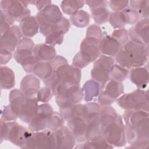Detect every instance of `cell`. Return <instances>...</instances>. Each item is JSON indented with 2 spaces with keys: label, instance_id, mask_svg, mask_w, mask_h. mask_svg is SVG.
I'll return each mask as SVG.
<instances>
[{
  "label": "cell",
  "instance_id": "cell-18",
  "mask_svg": "<svg viewBox=\"0 0 149 149\" xmlns=\"http://www.w3.org/2000/svg\"><path fill=\"white\" fill-rule=\"evenodd\" d=\"M67 126L76 141L83 143L87 140V122L83 115L74 116L67 121Z\"/></svg>",
  "mask_w": 149,
  "mask_h": 149
},
{
  "label": "cell",
  "instance_id": "cell-43",
  "mask_svg": "<svg viewBox=\"0 0 149 149\" xmlns=\"http://www.w3.org/2000/svg\"><path fill=\"white\" fill-rule=\"evenodd\" d=\"M122 46L129 41L128 30L125 28L115 29L111 34Z\"/></svg>",
  "mask_w": 149,
  "mask_h": 149
},
{
  "label": "cell",
  "instance_id": "cell-55",
  "mask_svg": "<svg viewBox=\"0 0 149 149\" xmlns=\"http://www.w3.org/2000/svg\"><path fill=\"white\" fill-rule=\"evenodd\" d=\"M148 8H149V5L146 6L143 10L140 13V16H141L142 17V19H148L149 18V15H148Z\"/></svg>",
  "mask_w": 149,
  "mask_h": 149
},
{
  "label": "cell",
  "instance_id": "cell-15",
  "mask_svg": "<svg viewBox=\"0 0 149 149\" xmlns=\"http://www.w3.org/2000/svg\"><path fill=\"white\" fill-rule=\"evenodd\" d=\"M100 43L97 39L90 37L86 36L82 40L79 52L89 63L94 62L101 55Z\"/></svg>",
  "mask_w": 149,
  "mask_h": 149
},
{
  "label": "cell",
  "instance_id": "cell-22",
  "mask_svg": "<svg viewBox=\"0 0 149 149\" xmlns=\"http://www.w3.org/2000/svg\"><path fill=\"white\" fill-rule=\"evenodd\" d=\"M20 89L27 96L33 97L40 89V81L34 74H26L20 81Z\"/></svg>",
  "mask_w": 149,
  "mask_h": 149
},
{
  "label": "cell",
  "instance_id": "cell-35",
  "mask_svg": "<svg viewBox=\"0 0 149 149\" xmlns=\"http://www.w3.org/2000/svg\"><path fill=\"white\" fill-rule=\"evenodd\" d=\"M84 4V1L82 0H63L61 3V8L64 13L71 16L82 8Z\"/></svg>",
  "mask_w": 149,
  "mask_h": 149
},
{
  "label": "cell",
  "instance_id": "cell-36",
  "mask_svg": "<svg viewBox=\"0 0 149 149\" xmlns=\"http://www.w3.org/2000/svg\"><path fill=\"white\" fill-rule=\"evenodd\" d=\"M129 69L115 63L109 73V78L118 82H122L129 76Z\"/></svg>",
  "mask_w": 149,
  "mask_h": 149
},
{
  "label": "cell",
  "instance_id": "cell-16",
  "mask_svg": "<svg viewBox=\"0 0 149 149\" xmlns=\"http://www.w3.org/2000/svg\"><path fill=\"white\" fill-rule=\"evenodd\" d=\"M22 36L19 26L15 24L12 26L1 35L0 49H6L13 53Z\"/></svg>",
  "mask_w": 149,
  "mask_h": 149
},
{
  "label": "cell",
  "instance_id": "cell-42",
  "mask_svg": "<svg viewBox=\"0 0 149 149\" xmlns=\"http://www.w3.org/2000/svg\"><path fill=\"white\" fill-rule=\"evenodd\" d=\"M54 94L52 90L48 86L41 88L37 93V99L38 102L48 103L52 98Z\"/></svg>",
  "mask_w": 149,
  "mask_h": 149
},
{
  "label": "cell",
  "instance_id": "cell-40",
  "mask_svg": "<svg viewBox=\"0 0 149 149\" xmlns=\"http://www.w3.org/2000/svg\"><path fill=\"white\" fill-rule=\"evenodd\" d=\"M126 24H134L136 23L140 18L139 13L130 7H127L122 10Z\"/></svg>",
  "mask_w": 149,
  "mask_h": 149
},
{
  "label": "cell",
  "instance_id": "cell-44",
  "mask_svg": "<svg viewBox=\"0 0 149 149\" xmlns=\"http://www.w3.org/2000/svg\"><path fill=\"white\" fill-rule=\"evenodd\" d=\"M86 36L96 38L100 42L104 37L101 27L95 24H91L88 27L86 30Z\"/></svg>",
  "mask_w": 149,
  "mask_h": 149
},
{
  "label": "cell",
  "instance_id": "cell-41",
  "mask_svg": "<svg viewBox=\"0 0 149 149\" xmlns=\"http://www.w3.org/2000/svg\"><path fill=\"white\" fill-rule=\"evenodd\" d=\"M64 34L58 31H54L49 33L45 37V43L52 46L61 45L64 39Z\"/></svg>",
  "mask_w": 149,
  "mask_h": 149
},
{
  "label": "cell",
  "instance_id": "cell-11",
  "mask_svg": "<svg viewBox=\"0 0 149 149\" xmlns=\"http://www.w3.org/2000/svg\"><path fill=\"white\" fill-rule=\"evenodd\" d=\"M38 148H56L54 131L45 129L42 131L33 132L23 149Z\"/></svg>",
  "mask_w": 149,
  "mask_h": 149
},
{
  "label": "cell",
  "instance_id": "cell-3",
  "mask_svg": "<svg viewBox=\"0 0 149 149\" xmlns=\"http://www.w3.org/2000/svg\"><path fill=\"white\" fill-rule=\"evenodd\" d=\"M148 45H143L132 40H129L122 46L114 56L115 62L120 66L130 69L143 66L148 62Z\"/></svg>",
  "mask_w": 149,
  "mask_h": 149
},
{
  "label": "cell",
  "instance_id": "cell-54",
  "mask_svg": "<svg viewBox=\"0 0 149 149\" xmlns=\"http://www.w3.org/2000/svg\"><path fill=\"white\" fill-rule=\"evenodd\" d=\"M52 4L51 1H34V3L33 5H36V8L38 10V11L43 9L45 8L46 6Z\"/></svg>",
  "mask_w": 149,
  "mask_h": 149
},
{
  "label": "cell",
  "instance_id": "cell-32",
  "mask_svg": "<svg viewBox=\"0 0 149 149\" xmlns=\"http://www.w3.org/2000/svg\"><path fill=\"white\" fill-rule=\"evenodd\" d=\"M118 116L116 111L109 106L101 107L100 111V129L109 123L115 120Z\"/></svg>",
  "mask_w": 149,
  "mask_h": 149
},
{
  "label": "cell",
  "instance_id": "cell-48",
  "mask_svg": "<svg viewBox=\"0 0 149 149\" xmlns=\"http://www.w3.org/2000/svg\"><path fill=\"white\" fill-rule=\"evenodd\" d=\"M108 5L113 12L122 11L129 6V1H109Z\"/></svg>",
  "mask_w": 149,
  "mask_h": 149
},
{
  "label": "cell",
  "instance_id": "cell-31",
  "mask_svg": "<svg viewBox=\"0 0 149 149\" xmlns=\"http://www.w3.org/2000/svg\"><path fill=\"white\" fill-rule=\"evenodd\" d=\"M33 73L44 81L51 77L53 74V68L50 62L40 61L36 65Z\"/></svg>",
  "mask_w": 149,
  "mask_h": 149
},
{
  "label": "cell",
  "instance_id": "cell-45",
  "mask_svg": "<svg viewBox=\"0 0 149 149\" xmlns=\"http://www.w3.org/2000/svg\"><path fill=\"white\" fill-rule=\"evenodd\" d=\"M38 59L32 55L26 59H25L22 63L21 65L24 71L27 73H33L36 65L39 62Z\"/></svg>",
  "mask_w": 149,
  "mask_h": 149
},
{
  "label": "cell",
  "instance_id": "cell-51",
  "mask_svg": "<svg viewBox=\"0 0 149 149\" xmlns=\"http://www.w3.org/2000/svg\"><path fill=\"white\" fill-rule=\"evenodd\" d=\"M84 2L89 6L90 10L99 7L107 8L108 5V1L104 0H86Z\"/></svg>",
  "mask_w": 149,
  "mask_h": 149
},
{
  "label": "cell",
  "instance_id": "cell-13",
  "mask_svg": "<svg viewBox=\"0 0 149 149\" xmlns=\"http://www.w3.org/2000/svg\"><path fill=\"white\" fill-rule=\"evenodd\" d=\"M55 97V102L59 108L79 104L83 99L81 88L79 84L68 86Z\"/></svg>",
  "mask_w": 149,
  "mask_h": 149
},
{
  "label": "cell",
  "instance_id": "cell-21",
  "mask_svg": "<svg viewBox=\"0 0 149 149\" xmlns=\"http://www.w3.org/2000/svg\"><path fill=\"white\" fill-rule=\"evenodd\" d=\"M129 76L130 80L139 89L145 88L148 83V71L144 66L130 69Z\"/></svg>",
  "mask_w": 149,
  "mask_h": 149
},
{
  "label": "cell",
  "instance_id": "cell-28",
  "mask_svg": "<svg viewBox=\"0 0 149 149\" xmlns=\"http://www.w3.org/2000/svg\"><path fill=\"white\" fill-rule=\"evenodd\" d=\"M83 99L86 102H91L98 99L100 93V83L94 80H88L81 88Z\"/></svg>",
  "mask_w": 149,
  "mask_h": 149
},
{
  "label": "cell",
  "instance_id": "cell-2",
  "mask_svg": "<svg viewBox=\"0 0 149 149\" xmlns=\"http://www.w3.org/2000/svg\"><path fill=\"white\" fill-rule=\"evenodd\" d=\"M148 112L126 110L122 116L127 143L130 144L141 139H149Z\"/></svg>",
  "mask_w": 149,
  "mask_h": 149
},
{
  "label": "cell",
  "instance_id": "cell-20",
  "mask_svg": "<svg viewBox=\"0 0 149 149\" xmlns=\"http://www.w3.org/2000/svg\"><path fill=\"white\" fill-rule=\"evenodd\" d=\"M35 44L30 38L22 37L19 41L13 54V58L17 63H21L29 57L33 55Z\"/></svg>",
  "mask_w": 149,
  "mask_h": 149
},
{
  "label": "cell",
  "instance_id": "cell-8",
  "mask_svg": "<svg viewBox=\"0 0 149 149\" xmlns=\"http://www.w3.org/2000/svg\"><path fill=\"white\" fill-rule=\"evenodd\" d=\"M123 94L124 87L122 83L108 78L100 84V93L97 101L101 107L109 106Z\"/></svg>",
  "mask_w": 149,
  "mask_h": 149
},
{
  "label": "cell",
  "instance_id": "cell-39",
  "mask_svg": "<svg viewBox=\"0 0 149 149\" xmlns=\"http://www.w3.org/2000/svg\"><path fill=\"white\" fill-rule=\"evenodd\" d=\"M108 22L111 26L115 29H122L126 26L124 16L122 11L110 12Z\"/></svg>",
  "mask_w": 149,
  "mask_h": 149
},
{
  "label": "cell",
  "instance_id": "cell-9",
  "mask_svg": "<svg viewBox=\"0 0 149 149\" xmlns=\"http://www.w3.org/2000/svg\"><path fill=\"white\" fill-rule=\"evenodd\" d=\"M35 16L40 24L39 31L44 36L51 27L57 24L63 17L59 8L52 3L38 11Z\"/></svg>",
  "mask_w": 149,
  "mask_h": 149
},
{
  "label": "cell",
  "instance_id": "cell-6",
  "mask_svg": "<svg viewBox=\"0 0 149 149\" xmlns=\"http://www.w3.org/2000/svg\"><path fill=\"white\" fill-rule=\"evenodd\" d=\"M101 135L113 147H121L125 146L127 141L122 116L118 114L115 120L101 129Z\"/></svg>",
  "mask_w": 149,
  "mask_h": 149
},
{
  "label": "cell",
  "instance_id": "cell-53",
  "mask_svg": "<svg viewBox=\"0 0 149 149\" xmlns=\"http://www.w3.org/2000/svg\"><path fill=\"white\" fill-rule=\"evenodd\" d=\"M149 146V139H144L139 140L132 144H130L129 148H137V149H145L148 148Z\"/></svg>",
  "mask_w": 149,
  "mask_h": 149
},
{
  "label": "cell",
  "instance_id": "cell-4",
  "mask_svg": "<svg viewBox=\"0 0 149 149\" xmlns=\"http://www.w3.org/2000/svg\"><path fill=\"white\" fill-rule=\"evenodd\" d=\"M33 132L15 121H5L1 118V143L3 140L23 148Z\"/></svg>",
  "mask_w": 149,
  "mask_h": 149
},
{
  "label": "cell",
  "instance_id": "cell-26",
  "mask_svg": "<svg viewBox=\"0 0 149 149\" xmlns=\"http://www.w3.org/2000/svg\"><path fill=\"white\" fill-rule=\"evenodd\" d=\"M37 97H29L23 105L19 115L20 119L26 123H29L32 118L36 115L38 109Z\"/></svg>",
  "mask_w": 149,
  "mask_h": 149
},
{
  "label": "cell",
  "instance_id": "cell-52",
  "mask_svg": "<svg viewBox=\"0 0 149 149\" xmlns=\"http://www.w3.org/2000/svg\"><path fill=\"white\" fill-rule=\"evenodd\" d=\"M13 56V53L3 49H0V63L1 65L9 62Z\"/></svg>",
  "mask_w": 149,
  "mask_h": 149
},
{
  "label": "cell",
  "instance_id": "cell-10",
  "mask_svg": "<svg viewBox=\"0 0 149 149\" xmlns=\"http://www.w3.org/2000/svg\"><path fill=\"white\" fill-rule=\"evenodd\" d=\"M29 4V1L2 0L0 1V9L12 21L20 22L31 16Z\"/></svg>",
  "mask_w": 149,
  "mask_h": 149
},
{
  "label": "cell",
  "instance_id": "cell-34",
  "mask_svg": "<svg viewBox=\"0 0 149 149\" xmlns=\"http://www.w3.org/2000/svg\"><path fill=\"white\" fill-rule=\"evenodd\" d=\"M83 104H77L61 108H59V112L64 118L65 120L67 121L74 116L83 115Z\"/></svg>",
  "mask_w": 149,
  "mask_h": 149
},
{
  "label": "cell",
  "instance_id": "cell-27",
  "mask_svg": "<svg viewBox=\"0 0 149 149\" xmlns=\"http://www.w3.org/2000/svg\"><path fill=\"white\" fill-rule=\"evenodd\" d=\"M33 55L41 62H51L56 56V50L54 46L44 44L35 45Z\"/></svg>",
  "mask_w": 149,
  "mask_h": 149
},
{
  "label": "cell",
  "instance_id": "cell-23",
  "mask_svg": "<svg viewBox=\"0 0 149 149\" xmlns=\"http://www.w3.org/2000/svg\"><path fill=\"white\" fill-rule=\"evenodd\" d=\"M120 44L111 35L104 37L100 43V51L101 55L114 57L121 49Z\"/></svg>",
  "mask_w": 149,
  "mask_h": 149
},
{
  "label": "cell",
  "instance_id": "cell-1",
  "mask_svg": "<svg viewBox=\"0 0 149 149\" xmlns=\"http://www.w3.org/2000/svg\"><path fill=\"white\" fill-rule=\"evenodd\" d=\"M50 62L53 68V74L43 82L52 91L60 86L79 84L81 77L80 69L69 65L67 59L61 55H56Z\"/></svg>",
  "mask_w": 149,
  "mask_h": 149
},
{
  "label": "cell",
  "instance_id": "cell-19",
  "mask_svg": "<svg viewBox=\"0 0 149 149\" xmlns=\"http://www.w3.org/2000/svg\"><path fill=\"white\" fill-rule=\"evenodd\" d=\"M55 134L56 149L73 148L76 145V140L68 126H63L56 131Z\"/></svg>",
  "mask_w": 149,
  "mask_h": 149
},
{
  "label": "cell",
  "instance_id": "cell-46",
  "mask_svg": "<svg viewBox=\"0 0 149 149\" xmlns=\"http://www.w3.org/2000/svg\"><path fill=\"white\" fill-rule=\"evenodd\" d=\"M14 22L0 10V33L1 35L13 25Z\"/></svg>",
  "mask_w": 149,
  "mask_h": 149
},
{
  "label": "cell",
  "instance_id": "cell-49",
  "mask_svg": "<svg viewBox=\"0 0 149 149\" xmlns=\"http://www.w3.org/2000/svg\"><path fill=\"white\" fill-rule=\"evenodd\" d=\"M1 118L5 121H15L18 117L13 113L8 104L4 106L1 111Z\"/></svg>",
  "mask_w": 149,
  "mask_h": 149
},
{
  "label": "cell",
  "instance_id": "cell-24",
  "mask_svg": "<svg viewBox=\"0 0 149 149\" xmlns=\"http://www.w3.org/2000/svg\"><path fill=\"white\" fill-rule=\"evenodd\" d=\"M29 97L20 89H13L10 91L9 105L12 111L18 118H19L22 109Z\"/></svg>",
  "mask_w": 149,
  "mask_h": 149
},
{
  "label": "cell",
  "instance_id": "cell-7",
  "mask_svg": "<svg viewBox=\"0 0 149 149\" xmlns=\"http://www.w3.org/2000/svg\"><path fill=\"white\" fill-rule=\"evenodd\" d=\"M101 105L95 102H87L84 104L83 116L87 122V140L101 135Z\"/></svg>",
  "mask_w": 149,
  "mask_h": 149
},
{
  "label": "cell",
  "instance_id": "cell-14",
  "mask_svg": "<svg viewBox=\"0 0 149 149\" xmlns=\"http://www.w3.org/2000/svg\"><path fill=\"white\" fill-rule=\"evenodd\" d=\"M54 111L52 106L48 103L39 105L37 113L29 123V130L34 132L46 129L48 119Z\"/></svg>",
  "mask_w": 149,
  "mask_h": 149
},
{
  "label": "cell",
  "instance_id": "cell-25",
  "mask_svg": "<svg viewBox=\"0 0 149 149\" xmlns=\"http://www.w3.org/2000/svg\"><path fill=\"white\" fill-rule=\"evenodd\" d=\"M19 23V27L24 37H33L40 31V24L36 16H30Z\"/></svg>",
  "mask_w": 149,
  "mask_h": 149
},
{
  "label": "cell",
  "instance_id": "cell-29",
  "mask_svg": "<svg viewBox=\"0 0 149 149\" xmlns=\"http://www.w3.org/2000/svg\"><path fill=\"white\" fill-rule=\"evenodd\" d=\"M1 88L9 90L15 86V76L13 71L8 66H1Z\"/></svg>",
  "mask_w": 149,
  "mask_h": 149
},
{
  "label": "cell",
  "instance_id": "cell-50",
  "mask_svg": "<svg viewBox=\"0 0 149 149\" xmlns=\"http://www.w3.org/2000/svg\"><path fill=\"white\" fill-rule=\"evenodd\" d=\"M88 64H90L88 62H87L80 55L79 52H78L73 57L72 60V65L81 69L85 67H86Z\"/></svg>",
  "mask_w": 149,
  "mask_h": 149
},
{
  "label": "cell",
  "instance_id": "cell-47",
  "mask_svg": "<svg viewBox=\"0 0 149 149\" xmlns=\"http://www.w3.org/2000/svg\"><path fill=\"white\" fill-rule=\"evenodd\" d=\"M129 5L130 8L137 11L140 15L143 9L149 5V1L148 0L130 1H129Z\"/></svg>",
  "mask_w": 149,
  "mask_h": 149
},
{
  "label": "cell",
  "instance_id": "cell-30",
  "mask_svg": "<svg viewBox=\"0 0 149 149\" xmlns=\"http://www.w3.org/2000/svg\"><path fill=\"white\" fill-rule=\"evenodd\" d=\"M114 147L109 144L104 138L100 135L91 140H86L83 143L77 145L74 148L84 149H97V148H113Z\"/></svg>",
  "mask_w": 149,
  "mask_h": 149
},
{
  "label": "cell",
  "instance_id": "cell-33",
  "mask_svg": "<svg viewBox=\"0 0 149 149\" xmlns=\"http://www.w3.org/2000/svg\"><path fill=\"white\" fill-rule=\"evenodd\" d=\"M71 23L77 27L81 28L87 26L90 23V15L85 10L80 9L70 16Z\"/></svg>",
  "mask_w": 149,
  "mask_h": 149
},
{
  "label": "cell",
  "instance_id": "cell-5",
  "mask_svg": "<svg viewBox=\"0 0 149 149\" xmlns=\"http://www.w3.org/2000/svg\"><path fill=\"white\" fill-rule=\"evenodd\" d=\"M118 105L126 110L149 111L148 90L137 88L134 91L123 94L116 100Z\"/></svg>",
  "mask_w": 149,
  "mask_h": 149
},
{
  "label": "cell",
  "instance_id": "cell-17",
  "mask_svg": "<svg viewBox=\"0 0 149 149\" xmlns=\"http://www.w3.org/2000/svg\"><path fill=\"white\" fill-rule=\"evenodd\" d=\"M128 36L130 40L143 45L148 44L149 20L141 19L128 30Z\"/></svg>",
  "mask_w": 149,
  "mask_h": 149
},
{
  "label": "cell",
  "instance_id": "cell-37",
  "mask_svg": "<svg viewBox=\"0 0 149 149\" xmlns=\"http://www.w3.org/2000/svg\"><path fill=\"white\" fill-rule=\"evenodd\" d=\"M91 16L95 23L103 24L108 22L110 12L106 7H99L90 10Z\"/></svg>",
  "mask_w": 149,
  "mask_h": 149
},
{
  "label": "cell",
  "instance_id": "cell-12",
  "mask_svg": "<svg viewBox=\"0 0 149 149\" xmlns=\"http://www.w3.org/2000/svg\"><path fill=\"white\" fill-rule=\"evenodd\" d=\"M115 63L112 57L101 55L94 62L91 70V77L99 83L109 78V73Z\"/></svg>",
  "mask_w": 149,
  "mask_h": 149
},
{
  "label": "cell",
  "instance_id": "cell-38",
  "mask_svg": "<svg viewBox=\"0 0 149 149\" xmlns=\"http://www.w3.org/2000/svg\"><path fill=\"white\" fill-rule=\"evenodd\" d=\"M65 119L60 112L54 111L48 119L47 128L51 131H56L64 126Z\"/></svg>",
  "mask_w": 149,
  "mask_h": 149
}]
</instances>
